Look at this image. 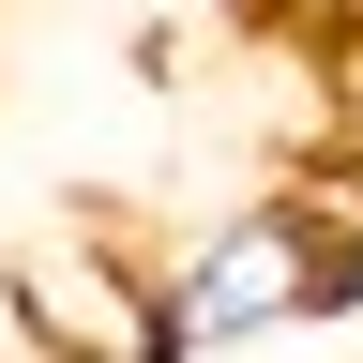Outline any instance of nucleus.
Returning a JSON list of instances; mask_svg holds the SVG:
<instances>
[{
    "label": "nucleus",
    "instance_id": "1",
    "mask_svg": "<svg viewBox=\"0 0 363 363\" xmlns=\"http://www.w3.org/2000/svg\"><path fill=\"white\" fill-rule=\"evenodd\" d=\"M303 288H318V182L212 212L197 242L152 272V363H212V348L288 333V318H303Z\"/></svg>",
    "mask_w": 363,
    "mask_h": 363
},
{
    "label": "nucleus",
    "instance_id": "2",
    "mask_svg": "<svg viewBox=\"0 0 363 363\" xmlns=\"http://www.w3.org/2000/svg\"><path fill=\"white\" fill-rule=\"evenodd\" d=\"M303 318H363V212L348 197H318V288H303Z\"/></svg>",
    "mask_w": 363,
    "mask_h": 363
}]
</instances>
